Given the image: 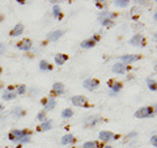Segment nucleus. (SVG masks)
Listing matches in <instances>:
<instances>
[{"instance_id":"obj_10","label":"nucleus","mask_w":157,"mask_h":148,"mask_svg":"<svg viewBox=\"0 0 157 148\" xmlns=\"http://www.w3.org/2000/svg\"><path fill=\"white\" fill-rule=\"evenodd\" d=\"M17 49H20V50H22V51H29L32 49V41L30 39H22L17 45Z\"/></svg>"},{"instance_id":"obj_14","label":"nucleus","mask_w":157,"mask_h":148,"mask_svg":"<svg viewBox=\"0 0 157 148\" xmlns=\"http://www.w3.org/2000/svg\"><path fill=\"white\" fill-rule=\"evenodd\" d=\"M75 142V136H73L72 134H67V135H64L62 138V140H60V143L63 146H67V144H72V143Z\"/></svg>"},{"instance_id":"obj_24","label":"nucleus","mask_w":157,"mask_h":148,"mask_svg":"<svg viewBox=\"0 0 157 148\" xmlns=\"http://www.w3.org/2000/svg\"><path fill=\"white\" fill-rule=\"evenodd\" d=\"M12 114L16 117V118H20V117L24 115V111H22L21 107H14V109L12 110Z\"/></svg>"},{"instance_id":"obj_19","label":"nucleus","mask_w":157,"mask_h":148,"mask_svg":"<svg viewBox=\"0 0 157 148\" xmlns=\"http://www.w3.org/2000/svg\"><path fill=\"white\" fill-rule=\"evenodd\" d=\"M51 126H52V121H51V119H48V121H45V122H43L42 125L38 127V130H39V131H47V130H50V129H51Z\"/></svg>"},{"instance_id":"obj_38","label":"nucleus","mask_w":157,"mask_h":148,"mask_svg":"<svg viewBox=\"0 0 157 148\" xmlns=\"http://www.w3.org/2000/svg\"><path fill=\"white\" fill-rule=\"evenodd\" d=\"M0 89H2V84H0Z\"/></svg>"},{"instance_id":"obj_4","label":"nucleus","mask_w":157,"mask_h":148,"mask_svg":"<svg viewBox=\"0 0 157 148\" xmlns=\"http://www.w3.org/2000/svg\"><path fill=\"white\" fill-rule=\"evenodd\" d=\"M98 85H100V81L96 80V79H86L84 81V88L88 91H94L98 88Z\"/></svg>"},{"instance_id":"obj_8","label":"nucleus","mask_w":157,"mask_h":148,"mask_svg":"<svg viewBox=\"0 0 157 148\" xmlns=\"http://www.w3.org/2000/svg\"><path fill=\"white\" fill-rule=\"evenodd\" d=\"M72 103L75 106L81 107V106H86L88 101H86V97L84 96H75V97H72Z\"/></svg>"},{"instance_id":"obj_32","label":"nucleus","mask_w":157,"mask_h":148,"mask_svg":"<svg viewBox=\"0 0 157 148\" xmlns=\"http://www.w3.org/2000/svg\"><path fill=\"white\" fill-rule=\"evenodd\" d=\"M102 25L104 26H111V25H114V22H113L111 20H104V21H102Z\"/></svg>"},{"instance_id":"obj_15","label":"nucleus","mask_w":157,"mask_h":148,"mask_svg":"<svg viewBox=\"0 0 157 148\" xmlns=\"http://www.w3.org/2000/svg\"><path fill=\"white\" fill-rule=\"evenodd\" d=\"M52 92H54V95H62L64 92V85L62 83H55L52 85Z\"/></svg>"},{"instance_id":"obj_3","label":"nucleus","mask_w":157,"mask_h":148,"mask_svg":"<svg viewBox=\"0 0 157 148\" xmlns=\"http://www.w3.org/2000/svg\"><path fill=\"white\" fill-rule=\"evenodd\" d=\"M24 135H26V131H24V130H12L11 132H9V140L18 142Z\"/></svg>"},{"instance_id":"obj_36","label":"nucleus","mask_w":157,"mask_h":148,"mask_svg":"<svg viewBox=\"0 0 157 148\" xmlns=\"http://www.w3.org/2000/svg\"><path fill=\"white\" fill-rule=\"evenodd\" d=\"M2 20H3V16H2V13H0V21H2Z\"/></svg>"},{"instance_id":"obj_30","label":"nucleus","mask_w":157,"mask_h":148,"mask_svg":"<svg viewBox=\"0 0 157 148\" xmlns=\"http://www.w3.org/2000/svg\"><path fill=\"white\" fill-rule=\"evenodd\" d=\"M37 119H38V121L45 122V119H46V114H45V111H39L38 114H37Z\"/></svg>"},{"instance_id":"obj_31","label":"nucleus","mask_w":157,"mask_h":148,"mask_svg":"<svg viewBox=\"0 0 157 148\" xmlns=\"http://www.w3.org/2000/svg\"><path fill=\"white\" fill-rule=\"evenodd\" d=\"M54 17H58L59 16V13H60V7L59 6H54Z\"/></svg>"},{"instance_id":"obj_2","label":"nucleus","mask_w":157,"mask_h":148,"mask_svg":"<svg viewBox=\"0 0 157 148\" xmlns=\"http://www.w3.org/2000/svg\"><path fill=\"white\" fill-rule=\"evenodd\" d=\"M130 43L131 45H134V46L143 47V46H145V39H144V37L141 36V34H135V36L130 39Z\"/></svg>"},{"instance_id":"obj_25","label":"nucleus","mask_w":157,"mask_h":148,"mask_svg":"<svg viewBox=\"0 0 157 148\" xmlns=\"http://www.w3.org/2000/svg\"><path fill=\"white\" fill-rule=\"evenodd\" d=\"M128 3H130V2H127V0H117V2H114L115 6H117V7H121V8L127 7V6H128Z\"/></svg>"},{"instance_id":"obj_20","label":"nucleus","mask_w":157,"mask_h":148,"mask_svg":"<svg viewBox=\"0 0 157 148\" xmlns=\"http://www.w3.org/2000/svg\"><path fill=\"white\" fill-rule=\"evenodd\" d=\"M14 97H16V92H13V91H6V92H4V95H3V100L11 101V100H13Z\"/></svg>"},{"instance_id":"obj_5","label":"nucleus","mask_w":157,"mask_h":148,"mask_svg":"<svg viewBox=\"0 0 157 148\" xmlns=\"http://www.w3.org/2000/svg\"><path fill=\"white\" fill-rule=\"evenodd\" d=\"M140 59V55H137V54H132V55H123L119 58L121 63H123V64H128V63H134L136 60H139Z\"/></svg>"},{"instance_id":"obj_33","label":"nucleus","mask_w":157,"mask_h":148,"mask_svg":"<svg viewBox=\"0 0 157 148\" xmlns=\"http://www.w3.org/2000/svg\"><path fill=\"white\" fill-rule=\"evenodd\" d=\"M151 143H152V146L153 147H157V136L156 135H153L151 138Z\"/></svg>"},{"instance_id":"obj_27","label":"nucleus","mask_w":157,"mask_h":148,"mask_svg":"<svg viewBox=\"0 0 157 148\" xmlns=\"http://www.w3.org/2000/svg\"><path fill=\"white\" fill-rule=\"evenodd\" d=\"M25 92H26V87L25 85H20L17 87V89H16V95H25Z\"/></svg>"},{"instance_id":"obj_35","label":"nucleus","mask_w":157,"mask_h":148,"mask_svg":"<svg viewBox=\"0 0 157 148\" xmlns=\"http://www.w3.org/2000/svg\"><path fill=\"white\" fill-rule=\"evenodd\" d=\"M3 109H4V106L2 105V103H0V111H3Z\"/></svg>"},{"instance_id":"obj_37","label":"nucleus","mask_w":157,"mask_h":148,"mask_svg":"<svg viewBox=\"0 0 157 148\" xmlns=\"http://www.w3.org/2000/svg\"><path fill=\"white\" fill-rule=\"evenodd\" d=\"M105 148H113V147H110V146H106V147H105Z\"/></svg>"},{"instance_id":"obj_12","label":"nucleus","mask_w":157,"mask_h":148,"mask_svg":"<svg viewBox=\"0 0 157 148\" xmlns=\"http://www.w3.org/2000/svg\"><path fill=\"white\" fill-rule=\"evenodd\" d=\"M22 32H24V25H22V24H17V25L13 28V30L11 32V37H18V36H21Z\"/></svg>"},{"instance_id":"obj_28","label":"nucleus","mask_w":157,"mask_h":148,"mask_svg":"<svg viewBox=\"0 0 157 148\" xmlns=\"http://www.w3.org/2000/svg\"><path fill=\"white\" fill-rule=\"evenodd\" d=\"M147 81H148V88H149V89L156 92V89H157V88H156V81L155 80H151V79H148Z\"/></svg>"},{"instance_id":"obj_17","label":"nucleus","mask_w":157,"mask_h":148,"mask_svg":"<svg viewBox=\"0 0 157 148\" xmlns=\"http://www.w3.org/2000/svg\"><path fill=\"white\" fill-rule=\"evenodd\" d=\"M82 49H92V47H94L96 46V41L94 39H85V41H82L81 42V45H80Z\"/></svg>"},{"instance_id":"obj_21","label":"nucleus","mask_w":157,"mask_h":148,"mask_svg":"<svg viewBox=\"0 0 157 148\" xmlns=\"http://www.w3.org/2000/svg\"><path fill=\"white\" fill-rule=\"evenodd\" d=\"M109 85H110V88H111V91L115 92V93L119 92V91L122 89V84L118 83V81H117V83H111V84H109Z\"/></svg>"},{"instance_id":"obj_1","label":"nucleus","mask_w":157,"mask_h":148,"mask_svg":"<svg viewBox=\"0 0 157 148\" xmlns=\"http://www.w3.org/2000/svg\"><path fill=\"white\" fill-rule=\"evenodd\" d=\"M155 113V109L152 106H145V107H141V109H139L136 113H135V117L136 118H148L151 115H153Z\"/></svg>"},{"instance_id":"obj_23","label":"nucleus","mask_w":157,"mask_h":148,"mask_svg":"<svg viewBox=\"0 0 157 148\" xmlns=\"http://www.w3.org/2000/svg\"><path fill=\"white\" fill-rule=\"evenodd\" d=\"M39 68H41V71H46V70H51L50 64L46 62V60H41L39 62Z\"/></svg>"},{"instance_id":"obj_6","label":"nucleus","mask_w":157,"mask_h":148,"mask_svg":"<svg viewBox=\"0 0 157 148\" xmlns=\"http://www.w3.org/2000/svg\"><path fill=\"white\" fill-rule=\"evenodd\" d=\"M98 139L101 142H109V140H114L115 135L113 134L111 131H101L100 134H98Z\"/></svg>"},{"instance_id":"obj_13","label":"nucleus","mask_w":157,"mask_h":148,"mask_svg":"<svg viewBox=\"0 0 157 148\" xmlns=\"http://www.w3.org/2000/svg\"><path fill=\"white\" fill-rule=\"evenodd\" d=\"M67 59H68V56L66 55V54H56V55H55V63H56V66H63L66 63Z\"/></svg>"},{"instance_id":"obj_16","label":"nucleus","mask_w":157,"mask_h":148,"mask_svg":"<svg viewBox=\"0 0 157 148\" xmlns=\"http://www.w3.org/2000/svg\"><path fill=\"white\" fill-rule=\"evenodd\" d=\"M55 105H56V102H55V98L54 97H50L47 100V102H46V105H45V111H51L54 107H55Z\"/></svg>"},{"instance_id":"obj_11","label":"nucleus","mask_w":157,"mask_h":148,"mask_svg":"<svg viewBox=\"0 0 157 148\" xmlns=\"http://www.w3.org/2000/svg\"><path fill=\"white\" fill-rule=\"evenodd\" d=\"M126 68H127L126 64H123V63H121V62H118V63H115V64L113 66V72L119 73V75H123V73L126 72Z\"/></svg>"},{"instance_id":"obj_26","label":"nucleus","mask_w":157,"mask_h":148,"mask_svg":"<svg viewBox=\"0 0 157 148\" xmlns=\"http://www.w3.org/2000/svg\"><path fill=\"white\" fill-rule=\"evenodd\" d=\"M82 148H97V143L96 142H86L82 144Z\"/></svg>"},{"instance_id":"obj_29","label":"nucleus","mask_w":157,"mask_h":148,"mask_svg":"<svg viewBox=\"0 0 157 148\" xmlns=\"http://www.w3.org/2000/svg\"><path fill=\"white\" fill-rule=\"evenodd\" d=\"M29 142H30V134H26V135H24L17 143H29Z\"/></svg>"},{"instance_id":"obj_9","label":"nucleus","mask_w":157,"mask_h":148,"mask_svg":"<svg viewBox=\"0 0 157 148\" xmlns=\"http://www.w3.org/2000/svg\"><path fill=\"white\" fill-rule=\"evenodd\" d=\"M63 34H64L63 30H54V32L47 34V39L48 41H51V42H55V41H58L59 38H62Z\"/></svg>"},{"instance_id":"obj_18","label":"nucleus","mask_w":157,"mask_h":148,"mask_svg":"<svg viewBox=\"0 0 157 148\" xmlns=\"http://www.w3.org/2000/svg\"><path fill=\"white\" fill-rule=\"evenodd\" d=\"M114 17H115V13H111V12L104 11V12L100 13V20H101V21H104V20H111V21H113V18H114Z\"/></svg>"},{"instance_id":"obj_34","label":"nucleus","mask_w":157,"mask_h":148,"mask_svg":"<svg viewBox=\"0 0 157 148\" xmlns=\"http://www.w3.org/2000/svg\"><path fill=\"white\" fill-rule=\"evenodd\" d=\"M6 45H3V43H0V55H3L4 53H6Z\"/></svg>"},{"instance_id":"obj_22","label":"nucleus","mask_w":157,"mask_h":148,"mask_svg":"<svg viewBox=\"0 0 157 148\" xmlns=\"http://www.w3.org/2000/svg\"><path fill=\"white\" fill-rule=\"evenodd\" d=\"M73 115V111L71 109H64L62 111V118H64V119H68V118H71Z\"/></svg>"},{"instance_id":"obj_7","label":"nucleus","mask_w":157,"mask_h":148,"mask_svg":"<svg viewBox=\"0 0 157 148\" xmlns=\"http://www.w3.org/2000/svg\"><path fill=\"white\" fill-rule=\"evenodd\" d=\"M101 122V117L100 115H90V117H86L84 119V125L85 126H96L97 123Z\"/></svg>"}]
</instances>
